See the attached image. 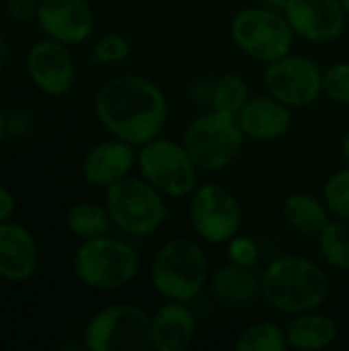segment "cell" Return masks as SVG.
Segmentation results:
<instances>
[{
  "mask_svg": "<svg viewBox=\"0 0 349 351\" xmlns=\"http://www.w3.org/2000/svg\"><path fill=\"white\" fill-rule=\"evenodd\" d=\"M95 115L119 140L142 146L163 136L169 105L165 93L144 76H117L95 95Z\"/></svg>",
  "mask_w": 349,
  "mask_h": 351,
  "instance_id": "cell-1",
  "label": "cell"
},
{
  "mask_svg": "<svg viewBox=\"0 0 349 351\" xmlns=\"http://www.w3.org/2000/svg\"><path fill=\"white\" fill-rule=\"evenodd\" d=\"M331 292L327 271L300 255L274 259L261 276V298L284 315L319 311Z\"/></svg>",
  "mask_w": 349,
  "mask_h": 351,
  "instance_id": "cell-2",
  "label": "cell"
},
{
  "mask_svg": "<svg viewBox=\"0 0 349 351\" xmlns=\"http://www.w3.org/2000/svg\"><path fill=\"white\" fill-rule=\"evenodd\" d=\"M208 280V257L195 239L175 237L167 241L152 259L150 282L167 300L191 302L202 294Z\"/></svg>",
  "mask_w": 349,
  "mask_h": 351,
  "instance_id": "cell-3",
  "label": "cell"
},
{
  "mask_svg": "<svg viewBox=\"0 0 349 351\" xmlns=\"http://www.w3.org/2000/svg\"><path fill=\"white\" fill-rule=\"evenodd\" d=\"M72 267L78 282L86 288L113 292L134 282L140 269V259L130 243L103 234L80 243Z\"/></svg>",
  "mask_w": 349,
  "mask_h": 351,
  "instance_id": "cell-4",
  "label": "cell"
},
{
  "mask_svg": "<svg viewBox=\"0 0 349 351\" xmlns=\"http://www.w3.org/2000/svg\"><path fill=\"white\" fill-rule=\"evenodd\" d=\"M105 208L113 226L128 237H148L169 216L165 195L144 177L132 175L105 189Z\"/></svg>",
  "mask_w": 349,
  "mask_h": 351,
  "instance_id": "cell-5",
  "label": "cell"
},
{
  "mask_svg": "<svg viewBox=\"0 0 349 351\" xmlns=\"http://www.w3.org/2000/svg\"><path fill=\"white\" fill-rule=\"evenodd\" d=\"M230 35L243 53L263 64L290 53L296 37L286 14L263 4L239 10L232 16Z\"/></svg>",
  "mask_w": 349,
  "mask_h": 351,
  "instance_id": "cell-6",
  "label": "cell"
},
{
  "mask_svg": "<svg viewBox=\"0 0 349 351\" xmlns=\"http://www.w3.org/2000/svg\"><path fill=\"white\" fill-rule=\"evenodd\" d=\"M245 140L239 117L214 109L197 115L183 134V146L200 171H222L232 165Z\"/></svg>",
  "mask_w": 349,
  "mask_h": 351,
  "instance_id": "cell-7",
  "label": "cell"
},
{
  "mask_svg": "<svg viewBox=\"0 0 349 351\" xmlns=\"http://www.w3.org/2000/svg\"><path fill=\"white\" fill-rule=\"evenodd\" d=\"M140 177L156 187L165 197H185L197 187V167L183 142L171 138H154L138 146Z\"/></svg>",
  "mask_w": 349,
  "mask_h": 351,
  "instance_id": "cell-8",
  "label": "cell"
},
{
  "mask_svg": "<svg viewBox=\"0 0 349 351\" xmlns=\"http://www.w3.org/2000/svg\"><path fill=\"white\" fill-rule=\"evenodd\" d=\"M82 337L91 351H148L152 317L132 304H113L91 317Z\"/></svg>",
  "mask_w": 349,
  "mask_h": 351,
  "instance_id": "cell-9",
  "label": "cell"
},
{
  "mask_svg": "<svg viewBox=\"0 0 349 351\" xmlns=\"http://www.w3.org/2000/svg\"><path fill=\"white\" fill-rule=\"evenodd\" d=\"M189 222L195 234L212 245H224L239 234L243 210L237 195L218 183L197 185L189 202Z\"/></svg>",
  "mask_w": 349,
  "mask_h": 351,
  "instance_id": "cell-10",
  "label": "cell"
},
{
  "mask_svg": "<svg viewBox=\"0 0 349 351\" xmlns=\"http://www.w3.org/2000/svg\"><path fill=\"white\" fill-rule=\"evenodd\" d=\"M263 84L290 109H304L323 95V70L313 58L290 51L267 64Z\"/></svg>",
  "mask_w": 349,
  "mask_h": 351,
  "instance_id": "cell-11",
  "label": "cell"
},
{
  "mask_svg": "<svg viewBox=\"0 0 349 351\" xmlns=\"http://www.w3.org/2000/svg\"><path fill=\"white\" fill-rule=\"evenodd\" d=\"M31 82L49 97H64L72 90L76 80V66L70 45L56 39H41L33 43L25 58Z\"/></svg>",
  "mask_w": 349,
  "mask_h": 351,
  "instance_id": "cell-12",
  "label": "cell"
},
{
  "mask_svg": "<svg viewBox=\"0 0 349 351\" xmlns=\"http://www.w3.org/2000/svg\"><path fill=\"white\" fill-rule=\"evenodd\" d=\"M284 14L300 39L317 45L333 43L348 25L339 0H288Z\"/></svg>",
  "mask_w": 349,
  "mask_h": 351,
  "instance_id": "cell-13",
  "label": "cell"
},
{
  "mask_svg": "<svg viewBox=\"0 0 349 351\" xmlns=\"http://www.w3.org/2000/svg\"><path fill=\"white\" fill-rule=\"evenodd\" d=\"M35 23L45 37L78 45L91 37L95 14L86 0H39Z\"/></svg>",
  "mask_w": 349,
  "mask_h": 351,
  "instance_id": "cell-14",
  "label": "cell"
},
{
  "mask_svg": "<svg viewBox=\"0 0 349 351\" xmlns=\"http://www.w3.org/2000/svg\"><path fill=\"white\" fill-rule=\"evenodd\" d=\"M138 146L113 138L95 144L82 158V177L88 185L107 189L109 185L130 177L138 162Z\"/></svg>",
  "mask_w": 349,
  "mask_h": 351,
  "instance_id": "cell-15",
  "label": "cell"
},
{
  "mask_svg": "<svg viewBox=\"0 0 349 351\" xmlns=\"http://www.w3.org/2000/svg\"><path fill=\"white\" fill-rule=\"evenodd\" d=\"M39 265V249L33 234L16 224H0V278L6 282L29 280Z\"/></svg>",
  "mask_w": 349,
  "mask_h": 351,
  "instance_id": "cell-16",
  "label": "cell"
},
{
  "mask_svg": "<svg viewBox=\"0 0 349 351\" xmlns=\"http://www.w3.org/2000/svg\"><path fill=\"white\" fill-rule=\"evenodd\" d=\"M239 123L249 140L274 142L290 130L292 111L288 105L267 93L263 97H253L247 101V105L239 113Z\"/></svg>",
  "mask_w": 349,
  "mask_h": 351,
  "instance_id": "cell-17",
  "label": "cell"
},
{
  "mask_svg": "<svg viewBox=\"0 0 349 351\" xmlns=\"http://www.w3.org/2000/svg\"><path fill=\"white\" fill-rule=\"evenodd\" d=\"M197 319L189 302L169 300L152 315V348L156 351H183L191 346Z\"/></svg>",
  "mask_w": 349,
  "mask_h": 351,
  "instance_id": "cell-18",
  "label": "cell"
},
{
  "mask_svg": "<svg viewBox=\"0 0 349 351\" xmlns=\"http://www.w3.org/2000/svg\"><path fill=\"white\" fill-rule=\"evenodd\" d=\"M208 286L218 302L232 308L249 306L261 296V278L253 267H243L230 261L210 276Z\"/></svg>",
  "mask_w": 349,
  "mask_h": 351,
  "instance_id": "cell-19",
  "label": "cell"
},
{
  "mask_svg": "<svg viewBox=\"0 0 349 351\" xmlns=\"http://www.w3.org/2000/svg\"><path fill=\"white\" fill-rule=\"evenodd\" d=\"M288 350L319 351L329 348L337 339V325L333 319L309 311L294 315V319L286 327Z\"/></svg>",
  "mask_w": 349,
  "mask_h": 351,
  "instance_id": "cell-20",
  "label": "cell"
},
{
  "mask_svg": "<svg viewBox=\"0 0 349 351\" xmlns=\"http://www.w3.org/2000/svg\"><path fill=\"white\" fill-rule=\"evenodd\" d=\"M282 214L286 224L304 237H319L323 228L331 222V212L327 204L311 193L288 195L282 204Z\"/></svg>",
  "mask_w": 349,
  "mask_h": 351,
  "instance_id": "cell-21",
  "label": "cell"
},
{
  "mask_svg": "<svg viewBox=\"0 0 349 351\" xmlns=\"http://www.w3.org/2000/svg\"><path fill=\"white\" fill-rule=\"evenodd\" d=\"M66 226L76 239L88 241V239L109 234L113 222H111V216H109L105 204L101 206L95 202H78L68 210Z\"/></svg>",
  "mask_w": 349,
  "mask_h": 351,
  "instance_id": "cell-22",
  "label": "cell"
},
{
  "mask_svg": "<svg viewBox=\"0 0 349 351\" xmlns=\"http://www.w3.org/2000/svg\"><path fill=\"white\" fill-rule=\"evenodd\" d=\"M321 257L335 269L349 271V220L335 218L317 237Z\"/></svg>",
  "mask_w": 349,
  "mask_h": 351,
  "instance_id": "cell-23",
  "label": "cell"
},
{
  "mask_svg": "<svg viewBox=\"0 0 349 351\" xmlns=\"http://www.w3.org/2000/svg\"><path fill=\"white\" fill-rule=\"evenodd\" d=\"M249 86L243 76L239 74H222L214 80V93H212V109L239 117L243 107L249 101Z\"/></svg>",
  "mask_w": 349,
  "mask_h": 351,
  "instance_id": "cell-24",
  "label": "cell"
},
{
  "mask_svg": "<svg viewBox=\"0 0 349 351\" xmlns=\"http://www.w3.org/2000/svg\"><path fill=\"white\" fill-rule=\"evenodd\" d=\"M234 348L237 351H286V329L269 321L253 323L239 335Z\"/></svg>",
  "mask_w": 349,
  "mask_h": 351,
  "instance_id": "cell-25",
  "label": "cell"
},
{
  "mask_svg": "<svg viewBox=\"0 0 349 351\" xmlns=\"http://www.w3.org/2000/svg\"><path fill=\"white\" fill-rule=\"evenodd\" d=\"M323 202L335 218L349 220V165L333 173L323 185Z\"/></svg>",
  "mask_w": 349,
  "mask_h": 351,
  "instance_id": "cell-26",
  "label": "cell"
},
{
  "mask_svg": "<svg viewBox=\"0 0 349 351\" xmlns=\"http://www.w3.org/2000/svg\"><path fill=\"white\" fill-rule=\"evenodd\" d=\"M132 53V43L119 35V33H107L103 35L91 51V62L93 64H103V66H111V64H121L130 58Z\"/></svg>",
  "mask_w": 349,
  "mask_h": 351,
  "instance_id": "cell-27",
  "label": "cell"
},
{
  "mask_svg": "<svg viewBox=\"0 0 349 351\" xmlns=\"http://www.w3.org/2000/svg\"><path fill=\"white\" fill-rule=\"evenodd\" d=\"M323 95L335 103L349 105V62H337L323 70Z\"/></svg>",
  "mask_w": 349,
  "mask_h": 351,
  "instance_id": "cell-28",
  "label": "cell"
},
{
  "mask_svg": "<svg viewBox=\"0 0 349 351\" xmlns=\"http://www.w3.org/2000/svg\"><path fill=\"white\" fill-rule=\"evenodd\" d=\"M226 257L230 263H237L243 267H255V263L259 261V247L251 237L234 234L226 243Z\"/></svg>",
  "mask_w": 349,
  "mask_h": 351,
  "instance_id": "cell-29",
  "label": "cell"
},
{
  "mask_svg": "<svg viewBox=\"0 0 349 351\" xmlns=\"http://www.w3.org/2000/svg\"><path fill=\"white\" fill-rule=\"evenodd\" d=\"M39 10V0H6V12L16 23L35 21Z\"/></svg>",
  "mask_w": 349,
  "mask_h": 351,
  "instance_id": "cell-30",
  "label": "cell"
},
{
  "mask_svg": "<svg viewBox=\"0 0 349 351\" xmlns=\"http://www.w3.org/2000/svg\"><path fill=\"white\" fill-rule=\"evenodd\" d=\"M212 93H214V80H197L191 84L189 95L195 103L212 107Z\"/></svg>",
  "mask_w": 349,
  "mask_h": 351,
  "instance_id": "cell-31",
  "label": "cell"
},
{
  "mask_svg": "<svg viewBox=\"0 0 349 351\" xmlns=\"http://www.w3.org/2000/svg\"><path fill=\"white\" fill-rule=\"evenodd\" d=\"M16 208V199L12 195V191L4 185H0V224L8 222L10 216L14 214Z\"/></svg>",
  "mask_w": 349,
  "mask_h": 351,
  "instance_id": "cell-32",
  "label": "cell"
},
{
  "mask_svg": "<svg viewBox=\"0 0 349 351\" xmlns=\"http://www.w3.org/2000/svg\"><path fill=\"white\" fill-rule=\"evenodd\" d=\"M8 56H10L8 41L4 39V35H0V72L4 70V66H6V62H8Z\"/></svg>",
  "mask_w": 349,
  "mask_h": 351,
  "instance_id": "cell-33",
  "label": "cell"
},
{
  "mask_svg": "<svg viewBox=\"0 0 349 351\" xmlns=\"http://www.w3.org/2000/svg\"><path fill=\"white\" fill-rule=\"evenodd\" d=\"M261 4H263V6H269V8H276V10H282V12H284V8H286L288 0H261Z\"/></svg>",
  "mask_w": 349,
  "mask_h": 351,
  "instance_id": "cell-34",
  "label": "cell"
},
{
  "mask_svg": "<svg viewBox=\"0 0 349 351\" xmlns=\"http://www.w3.org/2000/svg\"><path fill=\"white\" fill-rule=\"evenodd\" d=\"M8 134V117L2 113V109H0V142L4 140V136Z\"/></svg>",
  "mask_w": 349,
  "mask_h": 351,
  "instance_id": "cell-35",
  "label": "cell"
},
{
  "mask_svg": "<svg viewBox=\"0 0 349 351\" xmlns=\"http://www.w3.org/2000/svg\"><path fill=\"white\" fill-rule=\"evenodd\" d=\"M341 156H344V160L349 165V132L344 136V140H341Z\"/></svg>",
  "mask_w": 349,
  "mask_h": 351,
  "instance_id": "cell-36",
  "label": "cell"
},
{
  "mask_svg": "<svg viewBox=\"0 0 349 351\" xmlns=\"http://www.w3.org/2000/svg\"><path fill=\"white\" fill-rule=\"evenodd\" d=\"M339 4H341V8H344L346 16L349 19V0H339Z\"/></svg>",
  "mask_w": 349,
  "mask_h": 351,
  "instance_id": "cell-37",
  "label": "cell"
}]
</instances>
